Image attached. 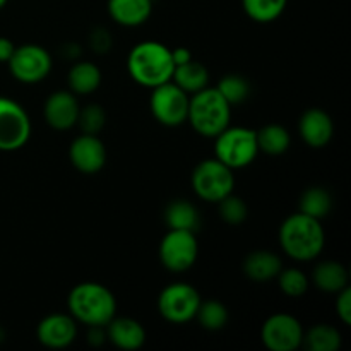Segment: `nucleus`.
Returning <instances> with one entry per match:
<instances>
[{
	"label": "nucleus",
	"mask_w": 351,
	"mask_h": 351,
	"mask_svg": "<svg viewBox=\"0 0 351 351\" xmlns=\"http://www.w3.org/2000/svg\"><path fill=\"white\" fill-rule=\"evenodd\" d=\"M31 136V120L23 105L0 96V151L10 153L26 146Z\"/></svg>",
	"instance_id": "9d476101"
},
{
	"label": "nucleus",
	"mask_w": 351,
	"mask_h": 351,
	"mask_svg": "<svg viewBox=\"0 0 351 351\" xmlns=\"http://www.w3.org/2000/svg\"><path fill=\"white\" fill-rule=\"evenodd\" d=\"M106 339L123 351L141 350L146 343V329L139 321L130 317H113L105 326Z\"/></svg>",
	"instance_id": "f3484780"
},
{
	"label": "nucleus",
	"mask_w": 351,
	"mask_h": 351,
	"mask_svg": "<svg viewBox=\"0 0 351 351\" xmlns=\"http://www.w3.org/2000/svg\"><path fill=\"white\" fill-rule=\"evenodd\" d=\"M36 338L45 348L64 350L77 338V322L71 314H50L36 326Z\"/></svg>",
	"instance_id": "4468645a"
},
{
	"label": "nucleus",
	"mask_w": 351,
	"mask_h": 351,
	"mask_svg": "<svg viewBox=\"0 0 351 351\" xmlns=\"http://www.w3.org/2000/svg\"><path fill=\"white\" fill-rule=\"evenodd\" d=\"M14 50H16V45L9 40V38L0 36V62H9L12 57Z\"/></svg>",
	"instance_id": "c9c22d12"
},
{
	"label": "nucleus",
	"mask_w": 351,
	"mask_h": 351,
	"mask_svg": "<svg viewBox=\"0 0 351 351\" xmlns=\"http://www.w3.org/2000/svg\"><path fill=\"white\" fill-rule=\"evenodd\" d=\"M79 110H81V105H79L77 96L72 91L58 89L51 93L45 101V122L55 130H69L77 123Z\"/></svg>",
	"instance_id": "2eb2a0df"
},
{
	"label": "nucleus",
	"mask_w": 351,
	"mask_h": 351,
	"mask_svg": "<svg viewBox=\"0 0 351 351\" xmlns=\"http://www.w3.org/2000/svg\"><path fill=\"white\" fill-rule=\"evenodd\" d=\"M256 137L259 153L269 154V156H281L291 146L290 132L280 123H267L263 129L256 130Z\"/></svg>",
	"instance_id": "b1692460"
},
{
	"label": "nucleus",
	"mask_w": 351,
	"mask_h": 351,
	"mask_svg": "<svg viewBox=\"0 0 351 351\" xmlns=\"http://www.w3.org/2000/svg\"><path fill=\"white\" fill-rule=\"evenodd\" d=\"M201 300V295L192 285L171 283L158 297V312L170 324H185L194 321Z\"/></svg>",
	"instance_id": "1a4fd4ad"
},
{
	"label": "nucleus",
	"mask_w": 351,
	"mask_h": 351,
	"mask_svg": "<svg viewBox=\"0 0 351 351\" xmlns=\"http://www.w3.org/2000/svg\"><path fill=\"white\" fill-rule=\"evenodd\" d=\"M112 36L105 27H95L89 34V47L96 51V53H106L112 48Z\"/></svg>",
	"instance_id": "473e14b6"
},
{
	"label": "nucleus",
	"mask_w": 351,
	"mask_h": 351,
	"mask_svg": "<svg viewBox=\"0 0 351 351\" xmlns=\"http://www.w3.org/2000/svg\"><path fill=\"white\" fill-rule=\"evenodd\" d=\"M278 287L283 291L287 297L290 298H300L307 293L308 287H311V280L307 274L297 267H287L281 269L280 274L276 276Z\"/></svg>",
	"instance_id": "c756f323"
},
{
	"label": "nucleus",
	"mask_w": 351,
	"mask_h": 351,
	"mask_svg": "<svg viewBox=\"0 0 351 351\" xmlns=\"http://www.w3.org/2000/svg\"><path fill=\"white\" fill-rule=\"evenodd\" d=\"M9 71L16 81L23 84H36L41 82L51 72L53 62L50 53L40 45H23L16 47L12 57L7 62Z\"/></svg>",
	"instance_id": "9b49d317"
},
{
	"label": "nucleus",
	"mask_w": 351,
	"mask_h": 351,
	"mask_svg": "<svg viewBox=\"0 0 351 351\" xmlns=\"http://www.w3.org/2000/svg\"><path fill=\"white\" fill-rule=\"evenodd\" d=\"M194 319L206 331H219V329L228 324L230 314L226 305L221 304L219 300H201V305H199Z\"/></svg>",
	"instance_id": "cd10ccee"
},
{
	"label": "nucleus",
	"mask_w": 351,
	"mask_h": 351,
	"mask_svg": "<svg viewBox=\"0 0 351 351\" xmlns=\"http://www.w3.org/2000/svg\"><path fill=\"white\" fill-rule=\"evenodd\" d=\"M281 269H283L281 257L278 254L269 252V250H254V252L247 254L242 264L243 274L256 283L276 280Z\"/></svg>",
	"instance_id": "a211bd4d"
},
{
	"label": "nucleus",
	"mask_w": 351,
	"mask_h": 351,
	"mask_svg": "<svg viewBox=\"0 0 351 351\" xmlns=\"http://www.w3.org/2000/svg\"><path fill=\"white\" fill-rule=\"evenodd\" d=\"M69 314L75 322L88 328H105L117 315V298L105 285L96 281H84L75 285L67 297Z\"/></svg>",
	"instance_id": "f03ea898"
},
{
	"label": "nucleus",
	"mask_w": 351,
	"mask_h": 351,
	"mask_svg": "<svg viewBox=\"0 0 351 351\" xmlns=\"http://www.w3.org/2000/svg\"><path fill=\"white\" fill-rule=\"evenodd\" d=\"M191 182L199 199L215 204L232 194L235 189L233 170L216 158L201 161L192 171Z\"/></svg>",
	"instance_id": "423d86ee"
},
{
	"label": "nucleus",
	"mask_w": 351,
	"mask_h": 351,
	"mask_svg": "<svg viewBox=\"0 0 351 351\" xmlns=\"http://www.w3.org/2000/svg\"><path fill=\"white\" fill-rule=\"evenodd\" d=\"M312 283L326 293H338L348 287V271L338 261H324L314 267Z\"/></svg>",
	"instance_id": "aec40b11"
},
{
	"label": "nucleus",
	"mask_w": 351,
	"mask_h": 351,
	"mask_svg": "<svg viewBox=\"0 0 351 351\" xmlns=\"http://www.w3.org/2000/svg\"><path fill=\"white\" fill-rule=\"evenodd\" d=\"M288 0H242L243 12L252 21L267 24L283 16Z\"/></svg>",
	"instance_id": "bb28decb"
},
{
	"label": "nucleus",
	"mask_w": 351,
	"mask_h": 351,
	"mask_svg": "<svg viewBox=\"0 0 351 351\" xmlns=\"http://www.w3.org/2000/svg\"><path fill=\"white\" fill-rule=\"evenodd\" d=\"M298 134L312 149L326 147L335 134V123L328 112L321 108H308L298 120Z\"/></svg>",
	"instance_id": "dca6fc26"
},
{
	"label": "nucleus",
	"mask_w": 351,
	"mask_h": 351,
	"mask_svg": "<svg viewBox=\"0 0 351 351\" xmlns=\"http://www.w3.org/2000/svg\"><path fill=\"white\" fill-rule=\"evenodd\" d=\"M218 209L223 221L233 226L242 225L249 216V208H247L245 201L242 197H237L233 192L218 202Z\"/></svg>",
	"instance_id": "2f4dec72"
},
{
	"label": "nucleus",
	"mask_w": 351,
	"mask_h": 351,
	"mask_svg": "<svg viewBox=\"0 0 351 351\" xmlns=\"http://www.w3.org/2000/svg\"><path fill=\"white\" fill-rule=\"evenodd\" d=\"M5 3H7V0H0V9H2V7L5 5Z\"/></svg>",
	"instance_id": "4c0bfd02"
},
{
	"label": "nucleus",
	"mask_w": 351,
	"mask_h": 351,
	"mask_svg": "<svg viewBox=\"0 0 351 351\" xmlns=\"http://www.w3.org/2000/svg\"><path fill=\"white\" fill-rule=\"evenodd\" d=\"M216 89L232 106L242 105L250 96V84L243 75L228 74L219 79Z\"/></svg>",
	"instance_id": "c85d7f7f"
},
{
	"label": "nucleus",
	"mask_w": 351,
	"mask_h": 351,
	"mask_svg": "<svg viewBox=\"0 0 351 351\" xmlns=\"http://www.w3.org/2000/svg\"><path fill=\"white\" fill-rule=\"evenodd\" d=\"M106 341V331L103 326H93L88 331V343L91 346H101Z\"/></svg>",
	"instance_id": "f704fd0d"
},
{
	"label": "nucleus",
	"mask_w": 351,
	"mask_h": 351,
	"mask_svg": "<svg viewBox=\"0 0 351 351\" xmlns=\"http://www.w3.org/2000/svg\"><path fill=\"white\" fill-rule=\"evenodd\" d=\"M101 79L103 75L98 65L91 62H77L69 71V91L74 93L75 96L93 95L101 86Z\"/></svg>",
	"instance_id": "412c9836"
},
{
	"label": "nucleus",
	"mask_w": 351,
	"mask_h": 351,
	"mask_svg": "<svg viewBox=\"0 0 351 351\" xmlns=\"http://www.w3.org/2000/svg\"><path fill=\"white\" fill-rule=\"evenodd\" d=\"M259 154L256 130L228 125L215 137V158L232 170H240L256 161Z\"/></svg>",
	"instance_id": "39448f33"
},
{
	"label": "nucleus",
	"mask_w": 351,
	"mask_h": 351,
	"mask_svg": "<svg viewBox=\"0 0 351 351\" xmlns=\"http://www.w3.org/2000/svg\"><path fill=\"white\" fill-rule=\"evenodd\" d=\"M332 209V197L326 189L322 187H311L302 194L300 201H298V211L304 215L311 216V218L322 219L331 213Z\"/></svg>",
	"instance_id": "a878e982"
},
{
	"label": "nucleus",
	"mask_w": 351,
	"mask_h": 351,
	"mask_svg": "<svg viewBox=\"0 0 351 351\" xmlns=\"http://www.w3.org/2000/svg\"><path fill=\"white\" fill-rule=\"evenodd\" d=\"M75 125L81 129V134H91V136H99L106 125V112L98 103L86 105L84 108L79 110L77 123Z\"/></svg>",
	"instance_id": "7c9ffc66"
},
{
	"label": "nucleus",
	"mask_w": 351,
	"mask_h": 351,
	"mask_svg": "<svg viewBox=\"0 0 351 351\" xmlns=\"http://www.w3.org/2000/svg\"><path fill=\"white\" fill-rule=\"evenodd\" d=\"M341 331L331 324H315L304 331V341L308 351H338L341 348Z\"/></svg>",
	"instance_id": "393cba45"
},
{
	"label": "nucleus",
	"mask_w": 351,
	"mask_h": 351,
	"mask_svg": "<svg viewBox=\"0 0 351 351\" xmlns=\"http://www.w3.org/2000/svg\"><path fill=\"white\" fill-rule=\"evenodd\" d=\"M278 240L290 259L297 263H308L317 259L326 245V233L319 219L304 213L290 215L280 226Z\"/></svg>",
	"instance_id": "f257e3e1"
},
{
	"label": "nucleus",
	"mask_w": 351,
	"mask_h": 351,
	"mask_svg": "<svg viewBox=\"0 0 351 351\" xmlns=\"http://www.w3.org/2000/svg\"><path fill=\"white\" fill-rule=\"evenodd\" d=\"M165 223L168 230H185V232H197L201 226V216L197 208L185 199L171 201L165 209Z\"/></svg>",
	"instance_id": "4be33fe9"
},
{
	"label": "nucleus",
	"mask_w": 351,
	"mask_h": 351,
	"mask_svg": "<svg viewBox=\"0 0 351 351\" xmlns=\"http://www.w3.org/2000/svg\"><path fill=\"white\" fill-rule=\"evenodd\" d=\"M232 105L219 95L216 88H204L191 95L187 122L202 137L215 139L230 125Z\"/></svg>",
	"instance_id": "20e7f679"
},
{
	"label": "nucleus",
	"mask_w": 351,
	"mask_h": 351,
	"mask_svg": "<svg viewBox=\"0 0 351 351\" xmlns=\"http://www.w3.org/2000/svg\"><path fill=\"white\" fill-rule=\"evenodd\" d=\"M153 12V0H108V14L125 27L143 26Z\"/></svg>",
	"instance_id": "6ab92c4d"
},
{
	"label": "nucleus",
	"mask_w": 351,
	"mask_h": 351,
	"mask_svg": "<svg viewBox=\"0 0 351 351\" xmlns=\"http://www.w3.org/2000/svg\"><path fill=\"white\" fill-rule=\"evenodd\" d=\"M171 58H173V64L175 65H180V64H185V62L192 60V53L189 48H184V47H177L171 50Z\"/></svg>",
	"instance_id": "e433bc0d"
},
{
	"label": "nucleus",
	"mask_w": 351,
	"mask_h": 351,
	"mask_svg": "<svg viewBox=\"0 0 351 351\" xmlns=\"http://www.w3.org/2000/svg\"><path fill=\"white\" fill-rule=\"evenodd\" d=\"M171 81H173L182 91H185L191 96L194 95V93L201 91V89L208 88L209 72L201 62H195L194 58H192V60L185 62V64L175 65Z\"/></svg>",
	"instance_id": "5701e85b"
},
{
	"label": "nucleus",
	"mask_w": 351,
	"mask_h": 351,
	"mask_svg": "<svg viewBox=\"0 0 351 351\" xmlns=\"http://www.w3.org/2000/svg\"><path fill=\"white\" fill-rule=\"evenodd\" d=\"M160 261L167 271L173 274L185 273L195 264L199 256L197 237L194 232L168 230L160 242Z\"/></svg>",
	"instance_id": "6e6552de"
},
{
	"label": "nucleus",
	"mask_w": 351,
	"mask_h": 351,
	"mask_svg": "<svg viewBox=\"0 0 351 351\" xmlns=\"http://www.w3.org/2000/svg\"><path fill=\"white\" fill-rule=\"evenodd\" d=\"M69 160L72 167L84 175H95L106 165V147L98 136L81 134L69 147Z\"/></svg>",
	"instance_id": "ddd939ff"
},
{
	"label": "nucleus",
	"mask_w": 351,
	"mask_h": 351,
	"mask_svg": "<svg viewBox=\"0 0 351 351\" xmlns=\"http://www.w3.org/2000/svg\"><path fill=\"white\" fill-rule=\"evenodd\" d=\"M127 71L132 81L147 89L171 81L175 71L171 48L160 41L137 43L127 57Z\"/></svg>",
	"instance_id": "7ed1b4c3"
},
{
	"label": "nucleus",
	"mask_w": 351,
	"mask_h": 351,
	"mask_svg": "<svg viewBox=\"0 0 351 351\" xmlns=\"http://www.w3.org/2000/svg\"><path fill=\"white\" fill-rule=\"evenodd\" d=\"M261 341L269 351H297L304 341V328L293 315L273 314L261 328Z\"/></svg>",
	"instance_id": "f8f14e48"
},
{
	"label": "nucleus",
	"mask_w": 351,
	"mask_h": 351,
	"mask_svg": "<svg viewBox=\"0 0 351 351\" xmlns=\"http://www.w3.org/2000/svg\"><path fill=\"white\" fill-rule=\"evenodd\" d=\"M189 99L191 96L182 91L173 81L151 89L149 108L154 120L165 127H178L187 122Z\"/></svg>",
	"instance_id": "0eeeda50"
},
{
	"label": "nucleus",
	"mask_w": 351,
	"mask_h": 351,
	"mask_svg": "<svg viewBox=\"0 0 351 351\" xmlns=\"http://www.w3.org/2000/svg\"><path fill=\"white\" fill-rule=\"evenodd\" d=\"M338 298H336V314H338L339 321L345 326L351 324V290L346 287L345 290L338 291Z\"/></svg>",
	"instance_id": "72a5a7b5"
}]
</instances>
